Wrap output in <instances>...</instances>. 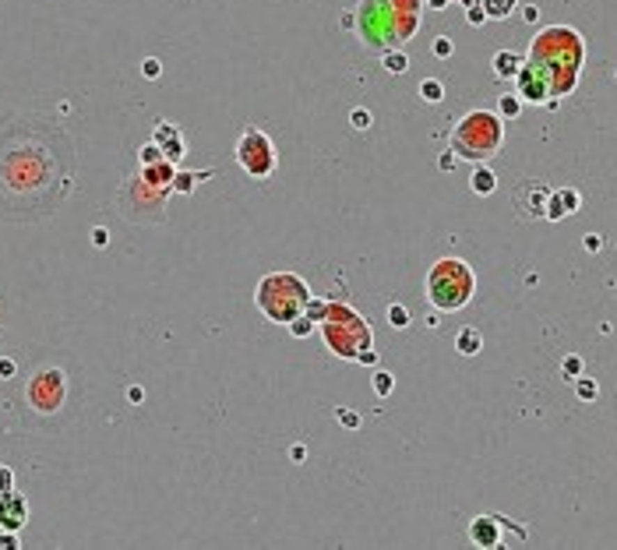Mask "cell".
Listing matches in <instances>:
<instances>
[{
	"label": "cell",
	"instance_id": "obj_1",
	"mask_svg": "<svg viewBox=\"0 0 617 550\" xmlns=\"http://www.w3.org/2000/svg\"><path fill=\"white\" fill-rule=\"evenodd\" d=\"M75 187V141L57 120L36 113L0 117V219L36 223Z\"/></svg>",
	"mask_w": 617,
	"mask_h": 550
},
{
	"label": "cell",
	"instance_id": "obj_2",
	"mask_svg": "<svg viewBox=\"0 0 617 550\" xmlns=\"http://www.w3.org/2000/svg\"><path fill=\"white\" fill-rule=\"evenodd\" d=\"M550 81V95L554 102L575 92L582 64H586V39L572 29V25H547L533 36L529 57Z\"/></svg>",
	"mask_w": 617,
	"mask_h": 550
},
{
	"label": "cell",
	"instance_id": "obj_3",
	"mask_svg": "<svg viewBox=\"0 0 617 550\" xmlns=\"http://www.w3.org/2000/svg\"><path fill=\"white\" fill-rule=\"evenodd\" d=\"M311 297H314L311 286L304 283V275H297V272H268V275H261L258 286H254V307L272 324L297 321L307 311Z\"/></svg>",
	"mask_w": 617,
	"mask_h": 550
},
{
	"label": "cell",
	"instance_id": "obj_4",
	"mask_svg": "<svg viewBox=\"0 0 617 550\" xmlns=\"http://www.w3.org/2000/svg\"><path fill=\"white\" fill-rule=\"evenodd\" d=\"M448 141H452V152L459 159L487 162L504 145V120H501V113H494V109H469L466 117L455 120Z\"/></svg>",
	"mask_w": 617,
	"mask_h": 550
},
{
	"label": "cell",
	"instance_id": "obj_5",
	"mask_svg": "<svg viewBox=\"0 0 617 550\" xmlns=\"http://www.w3.org/2000/svg\"><path fill=\"white\" fill-rule=\"evenodd\" d=\"M423 290H427V304H430L434 311L455 314V311H462V307L473 300V293H476V275H473V268H469L462 258H441V261L430 265Z\"/></svg>",
	"mask_w": 617,
	"mask_h": 550
},
{
	"label": "cell",
	"instance_id": "obj_6",
	"mask_svg": "<svg viewBox=\"0 0 617 550\" xmlns=\"http://www.w3.org/2000/svg\"><path fill=\"white\" fill-rule=\"evenodd\" d=\"M318 328H321L328 349L335 356H343V360H357L364 349L374 346V332H370V324L364 321V314L353 311L343 300H328L325 317L318 321Z\"/></svg>",
	"mask_w": 617,
	"mask_h": 550
},
{
	"label": "cell",
	"instance_id": "obj_7",
	"mask_svg": "<svg viewBox=\"0 0 617 550\" xmlns=\"http://www.w3.org/2000/svg\"><path fill=\"white\" fill-rule=\"evenodd\" d=\"M233 159H237V166H240L251 180H258V184L272 180V173H275V166H279L275 141H272L261 127H244V131H240L237 148H233Z\"/></svg>",
	"mask_w": 617,
	"mask_h": 550
},
{
	"label": "cell",
	"instance_id": "obj_8",
	"mask_svg": "<svg viewBox=\"0 0 617 550\" xmlns=\"http://www.w3.org/2000/svg\"><path fill=\"white\" fill-rule=\"evenodd\" d=\"M25 399L36 413L49 416V413H61L64 399H68V374L61 367H39L29 384H25Z\"/></svg>",
	"mask_w": 617,
	"mask_h": 550
},
{
	"label": "cell",
	"instance_id": "obj_9",
	"mask_svg": "<svg viewBox=\"0 0 617 550\" xmlns=\"http://www.w3.org/2000/svg\"><path fill=\"white\" fill-rule=\"evenodd\" d=\"M170 194H173V187H152V184L141 180V173H134V177L124 180V187L117 194V205H120V212L131 219V223H145L148 219L145 208H159L162 212V205H166Z\"/></svg>",
	"mask_w": 617,
	"mask_h": 550
},
{
	"label": "cell",
	"instance_id": "obj_10",
	"mask_svg": "<svg viewBox=\"0 0 617 550\" xmlns=\"http://www.w3.org/2000/svg\"><path fill=\"white\" fill-rule=\"evenodd\" d=\"M515 92L522 95V102H533V106H554L550 81H547V74H543L533 61H522V68H519V74H515Z\"/></svg>",
	"mask_w": 617,
	"mask_h": 550
},
{
	"label": "cell",
	"instance_id": "obj_11",
	"mask_svg": "<svg viewBox=\"0 0 617 550\" xmlns=\"http://www.w3.org/2000/svg\"><path fill=\"white\" fill-rule=\"evenodd\" d=\"M515 205L526 219H547V201H550V191L540 184V180H522L515 187Z\"/></svg>",
	"mask_w": 617,
	"mask_h": 550
},
{
	"label": "cell",
	"instance_id": "obj_12",
	"mask_svg": "<svg viewBox=\"0 0 617 550\" xmlns=\"http://www.w3.org/2000/svg\"><path fill=\"white\" fill-rule=\"evenodd\" d=\"M152 141L162 148V155L170 159V162H180V159L187 155V141H184V131H180L177 124H170V120H159V124H155V131H152Z\"/></svg>",
	"mask_w": 617,
	"mask_h": 550
},
{
	"label": "cell",
	"instance_id": "obj_13",
	"mask_svg": "<svg viewBox=\"0 0 617 550\" xmlns=\"http://www.w3.org/2000/svg\"><path fill=\"white\" fill-rule=\"evenodd\" d=\"M29 522V501L22 498L18 490H8V494H0V526L4 529H25Z\"/></svg>",
	"mask_w": 617,
	"mask_h": 550
},
{
	"label": "cell",
	"instance_id": "obj_14",
	"mask_svg": "<svg viewBox=\"0 0 617 550\" xmlns=\"http://www.w3.org/2000/svg\"><path fill=\"white\" fill-rule=\"evenodd\" d=\"M501 515H476L466 533L476 547H501Z\"/></svg>",
	"mask_w": 617,
	"mask_h": 550
},
{
	"label": "cell",
	"instance_id": "obj_15",
	"mask_svg": "<svg viewBox=\"0 0 617 550\" xmlns=\"http://www.w3.org/2000/svg\"><path fill=\"white\" fill-rule=\"evenodd\" d=\"M579 205H582V194H579L575 187L550 191V201H547V219H550V223H561L565 215L579 212Z\"/></svg>",
	"mask_w": 617,
	"mask_h": 550
},
{
	"label": "cell",
	"instance_id": "obj_16",
	"mask_svg": "<svg viewBox=\"0 0 617 550\" xmlns=\"http://www.w3.org/2000/svg\"><path fill=\"white\" fill-rule=\"evenodd\" d=\"M173 177H177V162H170V159H159L152 166H141V180L152 184V187H173Z\"/></svg>",
	"mask_w": 617,
	"mask_h": 550
},
{
	"label": "cell",
	"instance_id": "obj_17",
	"mask_svg": "<svg viewBox=\"0 0 617 550\" xmlns=\"http://www.w3.org/2000/svg\"><path fill=\"white\" fill-rule=\"evenodd\" d=\"M490 68H494V74H497L501 81H515V74H519V68H522V57H519V53H512V49H497L494 61H490Z\"/></svg>",
	"mask_w": 617,
	"mask_h": 550
},
{
	"label": "cell",
	"instance_id": "obj_18",
	"mask_svg": "<svg viewBox=\"0 0 617 550\" xmlns=\"http://www.w3.org/2000/svg\"><path fill=\"white\" fill-rule=\"evenodd\" d=\"M215 177V170H177V177H173V194H191L198 184H205V180H212Z\"/></svg>",
	"mask_w": 617,
	"mask_h": 550
},
{
	"label": "cell",
	"instance_id": "obj_19",
	"mask_svg": "<svg viewBox=\"0 0 617 550\" xmlns=\"http://www.w3.org/2000/svg\"><path fill=\"white\" fill-rule=\"evenodd\" d=\"M469 187H473V194H494V191H497L494 170H487L483 162H476V170H473V177H469Z\"/></svg>",
	"mask_w": 617,
	"mask_h": 550
},
{
	"label": "cell",
	"instance_id": "obj_20",
	"mask_svg": "<svg viewBox=\"0 0 617 550\" xmlns=\"http://www.w3.org/2000/svg\"><path fill=\"white\" fill-rule=\"evenodd\" d=\"M455 349L462 356H476L483 349V336L476 332V328H459V336H455Z\"/></svg>",
	"mask_w": 617,
	"mask_h": 550
},
{
	"label": "cell",
	"instance_id": "obj_21",
	"mask_svg": "<svg viewBox=\"0 0 617 550\" xmlns=\"http://www.w3.org/2000/svg\"><path fill=\"white\" fill-rule=\"evenodd\" d=\"M483 4V11H487V18H494V22H501V18H508L515 8H519V0H480Z\"/></svg>",
	"mask_w": 617,
	"mask_h": 550
},
{
	"label": "cell",
	"instance_id": "obj_22",
	"mask_svg": "<svg viewBox=\"0 0 617 550\" xmlns=\"http://www.w3.org/2000/svg\"><path fill=\"white\" fill-rule=\"evenodd\" d=\"M381 64H384L388 74H406V71H409L406 53H399V49H384V53H381Z\"/></svg>",
	"mask_w": 617,
	"mask_h": 550
},
{
	"label": "cell",
	"instance_id": "obj_23",
	"mask_svg": "<svg viewBox=\"0 0 617 550\" xmlns=\"http://www.w3.org/2000/svg\"><path fill=\"white\" fill-rule=\"evenodd\" d=\"M497 113H501V120H515V117L522 113V95H519V92H515V95H512V92L501 95V99H497Z\"/></svg>",
	"mask_w": 617,
	"mask_h": 550
},
{
	"label": "cell",
	"instance_id": "obj_24",
	"mask_svg": "<svg viewBox=\"0 0 617 550\" xmlns=\"http://www.w3.org/2000/svg\"><path fill=\"white\" fill-rule=\"evenodd\" d=\"M575 395H579L582 402H593V399L600 395V384H596L593 377H586V374H582V377H575Z\"/></svg>",
	"mask_w": 617,
	"mask_h": 550
},
{
	"label": "cell",
	"instance_id": "obj_25",
	"mask_svg": "<svg viewBox=\"0 0 617 550\" xmlns=\"http://www.w3.org/2000/svg\"><path fill=\"white\" fill-rule=\"evenodd\" d=\"M420 99H423V102H441V99H444V85H441L437 78L420 81Z\"/></svg>",
	"mask_w": 617,
	"mask_h": 550
},
{
	"label": "cell",
	"instance_id": "obj_26",
	"mask_svg": "<svg viewBox=\"0 0 617 550\" xmlns=\"http://www.w3.org/2000/svg\"><path fill=\"white\" fill-rule=\"evenodd\" d=\"M388 8L396 11L399 18H409V15H420L423 8V0H388Z\"/></svg>",
	"mask_w": 617,
	"mask_h": 550
},
{
	"label": "cell",
	"instance_id": "obj_27",
	"mask_svg": "<svg viewBox=\"0 0 617 550\" xmlns=\"http://www.w3.org/2000/svg\"><path fill=\"white\" fill-rule=\"evenodd\" d=\"M388 324L391 328H409V311L403 304H388Z\"/></svg>",
	"mask_w": 617,
	"mask_h": 550
},
{
	"label": "cell",
	"instance_id": "obj_28",
	"mask_svg": "<svg viewBox=\"0 0 617 550\" xmlns=\"http://www.w3.org/2000/svg\"><path fill=\"white\" fill-rule=\"evenodd\" d=\"M314 324H318L314 317H307V314H300V317H297V321H290L286 328H290V332H293L297 339H307V336L314 332Z\"/></svg>",
	"mask_w": 617,
	"mask_h": 550
},
{
	"label": "cell",
	"instance_id": "obj_29",
	"mask_svg": "<svg viewBox=\"0 0 617 550\" xmlns=\"http://www.w3.org/2000/svg\"><path fill=\"white\" fill-rule=\"evenodd\" d=\"M391 388H396V377H391L388 370H377V374H374V392H377L381 399H388Z\"/></svg>",
	"mask_w": 617,
	"mask_h": 550
},
{
	"label": "cell",
	"instance_id": "obj_30",
	"mask_svg": "<svg viewBox=\"0 0 617 550\" xmlns=\"http://www.w3.org/2000/svg\"><path fill=\"white\" fill-rule=\"evenodd\" d=\"M159 159H166V155H162V148H159L155 141L141 145V152H138V162H141V166H152V162H159Z\"/></svg>",
	"mask_w": 617,
	"mask_h": 550
},
{
	"label": "cell",
	"instance_id": "obj_31",
	"mask_svg": "<svg viewBox=\"0 0 617 550\" xmlns=\"http://www.w3.org/2000/svg\"><path fill=\"white\" fill-rule=\"evenodd\" d=\"M561 374H565L568 381L582 377V356H565V363H561Z\"/></svg>",
	"mask_w": 617,
	"mask_h": 550
},
{
	"label": "cell",
	"instance_id": "obj_32",
	"mask_svg": "<svg viewBox=\"0 0 617 550\" xmlns=\"http://www.w3.org/2000/svg\"><path fill=\"white\" fill-rule=\"evenodd\" d=\"M350 120H353V127H357V131H367V127L374 124L367 109H353V113H350Z\"/></svg>",
	"mask_w": 617,
	"mask_h": 550
},
{
	"label": "cell",
	"instance_id": "obj_33",
	"mask_svg": "<svg viewBox=\"0 0 617 550\" xmlns=\"http://www.w3.org/2000/svg\"><path fill=\"white\" fill-rule=\"evenodd\" d=\"M15 490V469L11 466H0V494Z\"/></svg>",
	"mask_w": 617,
	"mask_h": 550
},
{
	"label": "cell",
	"instance_id": "obj_34",
	"mask_svg": "<svg viewBox=\"0 0 617 550\" xmlns=\"http://www.w3.org/2000/svg\"><path fill=\"white\" fill-rule=\"evenodd\" d=\"M434 57H441V61H444V57H452V39H448V36H437V42H434Z\"/></svg>",
	"mask_w": 617,
	"mask_h": 550
},
{
	"label": "cell",
	"instance_id": "obj_35",
	"mask_svg": "<svg viewBox=\"0 0 617 550\" xmlns=\"http://www.w3.org/2000/svg\"><path fill=\"white\" fill-rule=\"evenodd\" d=\"M469 15H466V22L469 25H483L487 22V11H483V4H473V8H466Z\"/></svg>",
	"mask_w": 617,
	"mask_h": 550
},
{
	"label": "cell",
	"instance_id": "obj_36",
	"mask_svg": "<svg viewBox=\"0 0 617 550\" xmlns=\"http://www.w3.org/2000/svg\"><path fill=\"white\" fill-rule=\"evenodd\" d=\"M15 547H18V533L4 529V533H0V550H15Z\"/></svg>",
	"mask_w": 617,
	"mask_h": 550
},
{
	"label": "cell",
	"instance_id": "obj_37",
	"mask_svg": "<svg viewBox=\"0 0 617 550\" xmlns=\"http://www.w3.org/2000/svg\"><path fill=\"white\" fill-rule=\"evenodd\" d=\"M15 370H18V363L11 356H0V377L8 381V377H15Z\"/></svg>",
	"mask_w": 617,
	"mask_h": 550
},
{
	"label": "cell",
	"instance_id": "obj_38",
	"mask_svg": "<svg viewBox=\"0 0 617 550\" xmlns=\"http://www.w3.org/2000/svg\"><path fill=\"white\" fill-rule=\"evenodd\" d=\"M159 71H162V64H159L155 57H148V61L141 64V74H145V78H159Z\"/></svg>",
	"mask_w": 617,
	"mask_h": 550
},
{
	"label": "cell",
	"instance_id": "obj_39",
	"mask_svg": "<svg viewBox=\"0 0 617 550\" xmlns=\"http://www.w3.org/2000/svg\"><path fill=\"white\" fill-rule=\"evenodd\" d=\"M335 420L346 423V427H360V416H357V413H350V409H339V413H335Z\"/></svg>",
	"mask_w": 617,
	"mask_h": 550
},
{
	"label": "cell",
	"instance_id": "obj_40",
	"mask_svg": "<svg viewBox=\"0 0 617 550\" xmlns=\"http://www.w3.org/2000/svg\"><path fill=\"white\" fill-rule=\"evenodd\" d=\"M455 162H459V155H455L452 148H448V152L441 155V170H452V166H455Z\"/></svg>",
	"mask_w": 617,
	"mask_h": 550
},
{
	"label": "cell",
	"instance_id": "obj_41",
	"mask_svg": "<svg viewBox=\"0 0 617 550\" xmlns=\"http://www.w3.org/2000/svg\"><path fill=\"white\" fill-rule=\"evenodd\" d=\"M357 363H377V353H374V346H370V349H364V353L357 356Z\"/></svg>",
	"mask_w": 617,
	"mask_h": 550
},
{
	"label": "cell",
	"instance_id": "obj_42",
	"mask_svg": "<svg viewBox=\"0 0 617 550\" xmlns=\"http://www.w3.org/2000/svg\"><path fill=\"white\" fill-rule=\"evenodd\" d=\"M586 247H589V251H600V237L589 233V237H586Z\"/></svg>",
	"mask_w": 617,
	"mask_h": 550
},
{
	"label": "cell",
	"instance_id": "obj_43",
	"mask_svg": "<svg viewBox=\"0 0 617 550\" xmlns=\"http://www.w3.org/2000/svg\"><path fill=\"white\" fill-rule=\"evenodd\" d=\"M444 4H448V0H427V8H430V11H441Z\"/></svg>",
	"mask_w": 617,
	"mask_h": 550
},
{
	"label": "cell",
	"instance_id": "obj_44",
	"mask_svg": "<svg viewBox=\"0 0 617 550\" xmlns=\"http://www.w3.org/2000/svg\"><path fill=\"white\" fill-rule=\"evenodd\" d=\"M522 18H526V22H536V8H522Z\"/></svg>",
	"mask_w": 617,
	"mask_h": 550
},
{
	"label": "cell",
	"instance_id": "obj_45",
	"mask_svg": "<svg viewBox=\"0 0 617 550\" xmlns=\"http://www.w3.org/2000/svg\"><path fill=\"white\" fill-rule=\"evenodd\" d=\"M0 533H4V526H0Z\"/></svg>",
	"mask_w": 617,
	"mask_h": 550
}]
</instances>
